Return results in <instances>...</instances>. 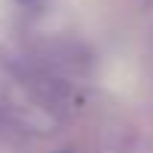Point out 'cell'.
<instances>
[{"label":"cell","instance_id":"6da1fadb","mask_svg":"<svg viewBox=\"0 0 153 153\" xmlns=\"http://www.w3.org/2000/svg\"><path fill=\"white\" fill-rule=\"evenodd\" d=\"M45 57L57 69H66V72H75V75H84L93 66L90 51L81 42H75V39H54V42H48L45 45Z\"/></svg>","mask_w":153,"mask_h":153},{"label":"cell","instance_id":"7a4b0ae2","mask_svg":"<svg viewBox=\"0 0 153 153\" xmlns=\"http://www.w3.org/2000/svg\"><path fill=\"white\" fill-rule=\"evenodd\" d=\"M18 3H24V6H30V12H42V0H18Z\"/></svg>","mask_w":153,"mask_h":153},{"label":"cell","instance_id":"3957f363","mask_svg":"<svg viewBox=\"0 0 153 153\" xmlns=\"http://www.w3.org/2000/svg\"><path fill=\"white\" fill-rule=\"evenodd\" d=\"M54 153H72V150H54Z\"/></svg>","mask_w":153,"mask_h":153}]
</instances>
